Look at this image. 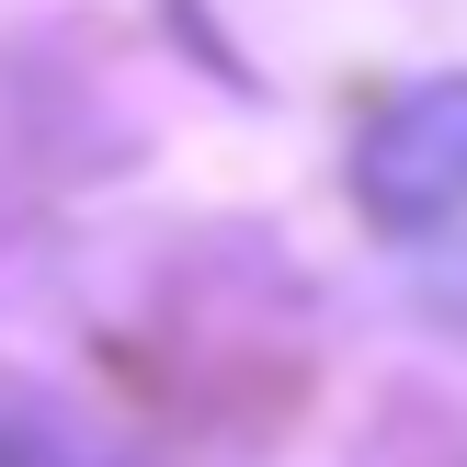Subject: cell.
I'll use <instances>...</instances> for the list:
<instances>
[{"mask_svg": "<svg viewBox=\"0 0 467 467\" xmlns=\"http://www.w3.org/2000/svg\"><path fill=\"white\" fill-rule=\"evenodd\" d=\"M365 205L410 251V274L467 319V80L388 103V126L365 137Z\"/></svg>", "mask_w": 467, "mask_h": 467, "instance_id": "cell-1", "label": "cell"}]
</instances>
